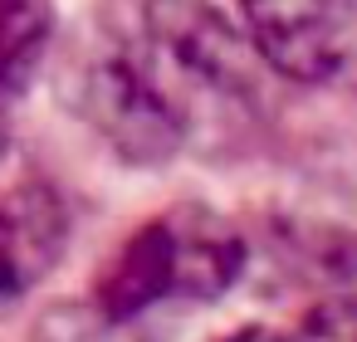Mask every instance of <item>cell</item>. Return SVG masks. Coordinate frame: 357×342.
<instances>
[{"label": "cell", "instance_id": "6da1fadb", "mask_svg": "<svg viewBox=\"0 0 357 342\" xmlns=\"http://www.w3.org/2000/svg\"><path fill=\"white\" fill-rule=\"evenodd\" d=\"M245 269V240L206 205H176L147 220L103 269L93 303L113 318H142L162 298H215Z\"/></svg>", "mask_w": 357, "mask_h": 342}, {"label": "cell", "instance_id": "7a4b0ae2", "mask_svg": "<svg viewBox=\"0 0 357 342\" xmlns=\"http://www.w3.org/2000/svg\"><path fill=\"white\" fill-rule=\"evenodd\" d=\"M84 118L132 162H162L181 142V103L157 74L147 35L113 30L79 64Z\"/></svg>", "mask_w": 357, "mask_h": 342}, {"label": "cell", "instance_id": "3957f363", "mask_svg": "<svg viewBox=\"0 0 357 342\" xmlns=\"http://www.w3.org/2000/svg\"><path fill=\"white\" fill-rule=\"evenodd\" d=\"M250 49L294 84H328L357 40L352 0H240Z\"/></svg>", "mask_w": 357, "mask_h": 342}, {"label": "cell", "instance_id": "277c9868", "mask_svg": "<svg viewBox=\"0 0 357 342\" xmlns=\"http://www.w3.org/2000/svg\"><path fill=\"white\" fill-rule=\"evenodd\" d=\"M142 35H147L152 54L167 69L186 74L201 88L240 98L255 84L245 35L211 6V0H147L142 6Z\"/></svg>", "mask_w": 357, "mask_h": 342}, {"label": "cell", "instance_id": "5b68a950", "mask_svg": "<svg viewBox=\"0 0 357 342\" xmlns=\"http://www.w3.org/2000/svg\"><path fill=\"white\" fill-rule=\"evenodd\" d=\"M64 244V215L59 201L40 186H20L0 196V298L25 293Z\"/></svg>", "mask_w": 357, "mask_h": 342}, {"label": "cell", "instance_id": "8992f818", "mask_svg": "<svg viewBox=\"0 0 357 342\" xmlns=\"http://www.w3.org/2000/svg\"><path fill=\"white\" fill-rule=\"evenodd\" d=\"M54 35V0H0V98H20Z\"/></svg>", "mask_w": 357, "mask_h": 342}, {"label": "cell", "instance_id": "52a82bcc", "mask_svg": "<svg viewBox=\"0 0 357 342\" xmlns=\"http://www.w3.org/2000/svg\"><path fill=\"white\" fill-rule=\"evenodd\" d=\"M35 342H137L132 318H113L98 303H74V308H54Z\"/></svg>", "mask_w": 357, "mask_h": 342}, {"label": "cell", "instance_id": "ba28073f", "mask_svg": "<svg viewBox=\"0 0 357 342\" xmlns=\"http://www.w3.org/2000/svg\"><path fill=\"white\" fill-rule=\"evenodd\" d=\"M294 342H357V293L318 303L303 318V327H298Z\"/></svg>", "mask_w": 357, "mask_h": 342}, {"label": "cell", "instance_id": "9c48e42d", "mask_svg": "<svg viewBox=\"0 0 357 342\" xmlns=\"http://www.w3.org/2000/svg\"><path fill=\"white\" fill-rule=\"evenodd\" d=\"M225 342H294V337H279V332H269V327H245V332H230Z\"/></svg>", "mask_w": 357, "mask_h": 342}, {"label": "cell", "instance_id": "30bf717a", "mask_svg": "<svg viewBox=\"0 0 357 342\" xmlns=\"http://www.w3.org/2000/svg\"><path fill=\"white\" fill-rule=\"evenodd\" d=\"M6 108H10V103L0 98V152H6Z\"/></svg>", "mask_w": 357, "mask_h": 342}]
</instances>
